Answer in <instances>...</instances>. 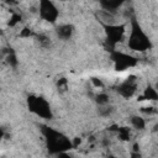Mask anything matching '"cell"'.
I'll return each mask as SVG.
<instances>
[{
  "label": "cell",
  "mask_w": 158,
  "mask_h": 158,
  "mask_svg": "<svg viewBox=\"0 0 158 158\" xmlns=\"http://www.w3.org/2000/svg\"><path fill=\"white\" fill-rule=\"evenodd\" d=\"M40 12H41V16L43 19H46L47 21H54L58 15V11L54 7V5L52 2H49L48 0H41Z\"/></svg>",
  "instance_id": "obj_1"
},
{
  "label": "cell",
  "mask_w": 158,
  "mask_h": 158,
  "mask_svg": "<svg viewBox=\"0 0 158 158\" xmlns=\"http://www.w3.org/2000/svg\"><path fill=\"white\" fill-rule=\"evenodd\" d=\"M30 102H31V107H32V110L33 111H36L40 116H42V117H48V116H51V111H49V107H48V105L46 104V101H43L42 99H30L28 100Z\"/></svg>",
  "instance_id": "obj_2"
},
{
  "label": "cell",
  "mask_w": 158,
  "mask_h": 158,
  "mask_svg": "<svg viewBox=\"0 0 158 158\" xmlns=\"http://www.w3.org/2000/svg\"><path fill=\"white\" fill-rule=\"evenodd\" d=\"M117 91L123 98H131L133 95V93L136 91V81H135V79H128L125 83H122L117 88Z\"/></svg>",
  "instance_id": "obj_3"
},
{
  "label": "cell",
  "mask_w": 158,
  "mask_h": 158,
  "mask_svg": "<svg viewBox=\"0 0 158 158\" xmlns=\"http://www.w3.org/2000/svg\"><path fill=\"white\" fill-rule=\"evenodd\" d=\"M115 60H116V68L120 70H123V69L128 68L130 65L135 64V60L132 58H130L128 56H123V54H118L117 59H115Z\"/></svg>",
  "instance_id": "obj_4"
},
{
  "label": "cell",
  "mask_w": 158,
  "mask_h": 158,
  "mask_svg": "<svg viewBox=\"0 0 158 158\" xmlns=\"http://www.w3.org/2000/svg\"><path fill=\"white\" fill-rule=\"evenodd\" d=\"M72 32H73V27L70 25H63L57 30L58 37H60L62 40H68L72 36Z\"/></svg>",
  "instance_id": "obj_5"
},
{
  "label": "cell",
  "mask_w": 158,
  "mask_h": 158,
  "mask_svg": "<svg viewBox=\"0 0 158 158\" xmlns=\"http://www.w3.org/2000/svg\"><path fill=\"white\" fill-rule=\"evenodd\" d=\"M123 0H100L102 6L106 9V11H114V9L118 7L122 4Z\"/></svg>",
  "instance_id": "obj_6"
},
{
  "label": "cell",
  "mask_w": 158,
  "mask_h": 158,
  "mask_svg": "<svg viewBox=\"0 0 158 158\" xmlns=\"http://www.w3.org/2000/svg\"><path fill=\"white\" fill-rule=\"evenodd\" d=\"M131 123H132V126H133L135 128H137V130H143V128H144V125H146L144 120H143L142 117H138V116L131 117Z\"/></svg>",
  "instance_id": "obj_7"
},
{
  "label": "cell",
  "mask_w": 158,
  "mask_h": 158,
  "mask_svg": "<svg viewBox=\"0 0 158 158\" xmlns=\"http://www.w3.org/2000/svg\"><path fill=\"white\" fill-rule=\"evenodd\" d=\"M144 99H146V100H156V99H157V93H156V90L152 89V88L146 89V91H144Z\"/></svg>",
  "instance_id": "obj_8"
},
{
  "label": "cell",
  "mask_w": 158,
  "mask_h": 158,
  "mask_svg": "<svg viewBox=\"0 0 158 158\" xmlns=\"http://www.w3.org/2000/svg\"><path fill=\"white\" fill-rule=\"evenodd\" d=\"M96 102L101 106V105H107V102H109V96L106 95V94H104V93H101V94H99L98 96H96Z\"/></svg>",
  "instance_id": "obj_9"
},
{
  "label": "cell",
  "mask_w": 158,
  "mask_h": 158,
  "mask_svg": "<svg viewBox=\"0 0 158 158\" xmlns=\"http://www.w3.org/2000/svg\"><path fill=\"white\" fill-rule=\"evenodd\" d=\"M1 137H2V130L0 128V138H1Z\"/></svg>",
  "instance_id": "obj_10"
}]
</instances>
